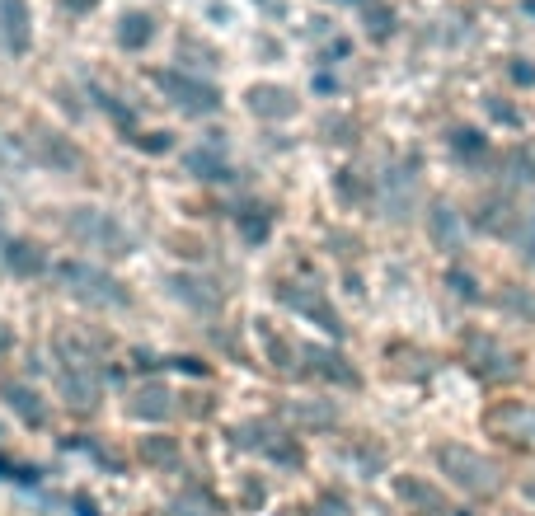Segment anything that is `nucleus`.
<instances>
[{
	"instance_id": "nucleus-1",
	"label": "nucleus",
	"mask_w": 535,
	"mask_h": 516,
	"mask_svg": "<svg viewBox=\"0 0 535 516\" xmlns=\"http://www.w3.org/2000/svg\"><path fill=\"white\" fill-rule=\"evenodd\" d=\"M57 282H62V291L71 301L90 305V310H127V305H132V291L113 273H104L99 263H85V258L57 263Z\"/></svg>"
},
{
	"instance_id": "nucleus-2",
	"label": "nucleus",
	"mask_w": 535,
	"mask_h": 516,
	"mask_svg": "<svg viewBox=\"0 0 535 516\" xmlns=\"http://www.w3.org/2000/svg\"><path fill=\"white\" fill-rule=\"evenodd\" d=\"M62 226H66V235L76 244H85V249H104V254H113V258L132 254V230L108 212V207H71V212L62 216Z\"/></svg>"
},
{
	"instance_id": "nucleus-3",
	"label": "nucleus",
	"mask_w": 535,
	"mask_h": 516,
	"mask_svg": "<svg viewBox=\"0 0 535 516\" xmlns=\"http://www.w3.org/2000/svg\"><path fill=\"white\" fill-rule=\"evenodd\" d=\"M432 460H437V470L451 479L456 488H465V493H474V498H489V493H498V465H493L489 456H479L474 446H460V441H442L437 451H432Z\"/></svg>"
},
{
	"instance_id": "nucleus-4",
	"label": "nucleus",
	"mask_w": 535,
	"mask_h": 516,
	"mask_svg": "<svg viewBox=\"0 0 535 516\" xmlns=\"http://www.w3.org/2000/svg\"><path fill=\"white\" fill-rule=\"evenodd\" d=\"M151 80L184 118H212L216 108H221V90H216L212 80L193 76V71H155Z\"/></svg>"
},
{
	"instance_id": "nucleus-5",
	"label": "nucleus",
	"mask_w": 535,
	"mask_h": 516,
	"mask_svg": "<svg viewBox=\"0 0 535 516\" xmlns=\"http://www.w3.org/2000/svg\"><path fill=\"white\" fill-rule=\"evenodd\" d=\"M277 301L287 305V310H296L301 319H310V324H320L324 334L343 338V319H338L334 305L324 301L320 287H310V282H282V287H277Z\"/></svg>"
},
{
	"instance_id": "nucleus-6",
	"label": "nucleus",
	"mask_w": 535,
	"mask_h": 516,
	"mask_svg": "<svg viewBox=\"0 0 535 516\" xmlns=\"http://www.w3.org/2000/svg\"><path fill=\"white\" fill-rule=\"evenodd\" d=\"M62 390H66V404L76 413H94L99 409V395H104V371L94 366V357L76 352L71 366H62Z\"/></svg>"
},
{
	"instance_id": "nucleus-7",
	"label": "nucleus",
	"mask_w": 535,
	"mask_h": 516,
	"mask_svg": "<svg viewBox=\"0 0 535 516\" xmlns=\"http://www.w3.org/2000/svg\"><path fill=\"white\" fill-rule=\"evenodd\" d=\"M245 104H249V113H254V118H263V122H287V118H296L301 99H296V90H287V85L259 80V85H249Z\"/></svg>"
},
{
	"instance_id": "nucleus-8",
	"label": "nucleus",
	"mask_w": 535,
	"mask_h": 516,
	"mask_svg": "<svg viewBox=\"0 0 535 516\" xmlns=\"http://www.w3.org/2000/svg\"><path fill=\"white\" fill-rule=\"evenodd\" d=\"M0 43L10 47V57H24L33 47L29 0H0Z\"/></svg>"
},
{
	"instance_id": "nucleus-9",
	"label": "nucleus",
	"mask_w": 535,
	"mask_h": 516,
	"mask_svg": "<svg viewBox=\"0 0 535 516\" xmlns=\"http://www.w3.org/2000/svg\"><path fill=\"white\" fill-rule=\"evenodd\" d=\"M184 169L193 174V179H202V183H230V179H235V169H230V160L221 155V146H216V141H198V146H188V151H184Z\"/></svg>"
},
{
	"instance_id": "nucleus-10",
	"label": "nucleus",
	"mask_w": 535,
	"mask_h": 516,
	"mask_svg": "<svg viewBox=\"0 0 535 516\" xmlns=\"http://www.w3.org/2000/svg\"><path fill=\"white\" fill-rule=\"evenodd\" d=\"M0 399L10 404V413H19V423L47 427V404L29 380H0Z\"/></svg>"
},
{
	"instance_id": "nucleus-11",
	"label": "nucleus",
	"mask_w": 535,
	"mask_h": 516,
	"mask_svg": "<svg viewBox=\"0 0 535 516\" xmlns=\"http://www.w3.org/2000/svg\"><path fill=\"white\" fill-rule=\"evenodd\" d=\"M29 151L43 169H76L80 165V151L71 146V137H57V132H47V127H38L29 137Z\"/></svg>"
},
{
	"instance_id": "nucleus-12",
	"label": "nucleus",
	"mask_w": 535,
	"mask_h": 516,
	"mask_svg": "<svg viewBox=\"0 0 535 516\" xmlns=\"http://www.w3.org/2000/svg\"><path fill=\"white\" fill-rule=\"evenodd\" d=\"M489 427H498L503 437L535 451V404H503V409L489 413Z\"/></svg>"
},
{
	"instance_id": "nucleus-13",
	"label": "nucleus",
	"mask_w": 535,
	"mask_h": 516,
	"mask_svg": "<svg viewBox=\"0 0 535 516\" xmlns=\"http://www.w3.org/2000/svg\"><path fill=\"white\" fill-rule=\"evenodd\" d=\"M301 357H306V371L320 380H334V385H362V376L348 366V357L334 348H301Z\"/></svg>"
},
{
	"instance_id": "nucleus-14",
	"label": "nucleus",
	"mask_w": 535,
	"mask_h": 516,
	"mask_svg": "<svg viewBox=\"0 0 535 516\" xmlns=\"http://www.w3.org/2000/svg\"><path fill=\"white\" fill-rule=\"evenodd\" d=\"M127 413H132V418H141V423H165L169 413H174V404H169V390L160 385V380L141 385L137 395H132V404H127Z\"/></svg>"
},
{
	"instance_id": "nucleus-15",
	"label": "nucleus",
	"mask_w": 535,
	"mask_h": 516,
	"mask_svg": "<svg viewBox=\"0 0 535 516\" xmlns=\"http://www.w3.org/2000/svg\"><path fill=\"white\" fill-rule=\"evenodd\" d=\"M169 291H174L179 301H188L193 310H216V305H221V291H216L207 277H193V273H174L169 277Z\"/></svg>"
},
{
	"instance_id": "nucleus-16",
	"label": "nucleus",
	"mask_w": 535,
	"mask_h": 516,
	"mask_svg": "<svg viewBox=\"0 0 535 516\" xmlns=\"http://www.w3.org/2000/svg\"><path fill=\"white\" fill-rule=\"evenodd\" d=\"M5 268H10L15 277H38V273H47V254H43V244L10 240V244H5Z\"/></svg>"
},
{
	"instance_id": "nucleus-17",
	"label": "nucleus",
	"mask_w": 535,
	"mask_h": 516,
	"mask_svg": "<svg viewBox=\"0 0 535 516\" xmlns=\"http://www.w3.org/2000/svg\"><path fill=\"white\" fill-rule=\"evenodd\" d=\"M151 38H155V19L146 15V10H127V15L118 19V47H123V52H141Z\"/></svg>"
},
{
	"instance_id": "nucleus-18",
	"label": "nucleus",
	"mask_w": 535,
	"mask_h": 516,
	"mask_svg": "<svg viewBox=\"0 0 535 516\" xmlns=\"http://www.w3.org/2000/svg\"><path fill=\"white\" fill-rule=\"evenodd\" d=\"M235 226H240V240L245 244H268V235H273V212H268V207H240V212H235Z\"/></svg>"
},
{
	"instance_id": "nucleus-19",
	"label": "nucleus",
	"mask_w": 535,
	"mask_h": 516,
	"mask_svg": "<svg viewBox=\"0 0 535 516\" xmlns=\"http://www.w3.org/2000/svg\"><path fill=\"white\" fill-rule=\"evenodd\" d=\"M395 488H399V498L413 502V507H432V512H446L442 493H437V488H428L423 479H413V474H404V479H399Z\"/></svg>"
},
{
	"instance_id": "nucleus-20",
	"label": "nucleus",
	"mask_w": 535,
	"mask_h": 516,
	"mask_svg": "<svg viewBox=\"0 0 535 516\" xmlns=\"http://www.w3.org/2000/svg\"><path fill=\"white\" fill-rule=\"evenodd\" d=\"M259 338H263V348H268V357H273V366H282V371H296V357H301V348H291L282 334H273L268 324H259Z\"/></svg>"
},
{
	"instance_id": "nucleus-21",
	"label": "nucleus",
	"mask_w": 535,
	"mask_h": 516,
	"mask_svg": "<svg viewBox=\"0 0 535 516\" xmlns=\"http://www.w3.org/2000/svg\"><path fill=\"white\" fill-rule=\"evenodd\" d=\"M451 151H456L460 160H479V155L489 151V141H484L479 127H456V132H451Z\"/></svg>"
},
{
	"instance_id": "nucleus-22",
	"label": "nucleus",
	"mask_w": 535,
	"mask_h": 516,
	"mask_svg": "<svg viewBox=\"0 0 535 516\" xmlns=\"http://www.w3.org/2000/svg\"><path fill=\"white\" fill-rule=\"evenodd\" d=\"M507 169H512L517 183H531L535 179V146H512V151H507Z\"/></svg>"
},
{
	"instance_id": "nucleus-23",
	"label": "nucleus",
	"mask_w": 535,
	"mask_h": 516,
	"mask_svg": "<svg viewBox=\"0 0 535 516\" xmlns=\"http://www.w3.org/2000/svg\"><path fill=\"white\" fill-rule=\"evenodd\" d=\"M179 456V446L165 437H146L141 441V460H151V465H169V460Z\"/></svg>"
},
{
	"instance_id": "nucleus-24",
	"label": "nucleus",
	"mask_w": 535,
	"mask_h": 516,
	"mask_svg": "<svg viewBox=\"0 0 535 516\" xmlns=\"http://www.w3.org/2000/svg\"><path fill=\"white\" fill-rule=\"evenodd\" d=\"M498 305H503V310H517L521 319H535V296H531V291H526V287H512V291H507V296H503V301H498Z\"/></svg>"
},
{
	"instance_id": "nucleus-25",
	"label": "nucleus",
	"mask_w": 535,
	"mask_h": 516,
	"mask_svg": "<svg viewBox=\"0 0 535 516\" xmlns=\"http://www.w3.org/2000/svg\"><path fill=\"white\" fill-rule=\"evenodd\" d=\"M367 29H371V38H390V33H395V15H390L385 5H367Z\"/></svg>"
},
{
	"instance_id": "nucleus-26",
	"label": "nucleus",
	"mask_w": 535,
	"mask_h": 516,
	"mask_svg": "<svg viewBox=\"0 0 535 516\" xmlns=\"http://www.w3.org/2000/svg\"><path fill=\"white\" fill-rule=\"evenodd\" d=\"M38 465H15V460L0 456V479H15V484H38Z\"/></svg>"
},
{
	"instance_id": "nucleus-27",
	"label": "nucleus",
	"mask_w": 535,
	"mask_h": 516,
	"mask_svg": "<svg viewBox=\"0 0 535 516\" xmlns=\"http://www.w3.org/2000/svg\"><path fill=\"white\" fill-rule=\"evenodd\" d=\"M132 146H141V151H151V155H165L174 141H169V132H151V137L141 132V137H132Z\"/></svg>"
},
{
	"instance_id": "nucleus-28",
	"label": "nucleus",
	"mask_w": 535,
	"mask_h": 516,
	"mask_svg": "<svg viewBox=\"0 0 535 516\" xmlns=\"http://www.w3.org/2000/svg\"><path fill=\"white\" fill-rule=\"evenodd\" d=\"M517 244H521V258H526V263H531V268H535V216H531V221H526V230H521V235H517Z\"/></svg>"
},
{
	"instance_id": "nucleus-29",
	"label": "nucleus",
	"mask_w": 535,
	"mask_h": 516,
	"mask_svg": "<svg viewBox=\"0 0 535 516\" xmlns=\"http://www.w3.org/2000/svg\"><path fill=\"white\" fill-rule=\"evenodd\" d=\"M451 291L465 296V301H479V291H474V277L470 273H451Z\"/></svg>"
},
{
	"instance_id": "nucleus-30",
	"label": "nucleus",
	"mask_w": 535,
	"mask_h": 516,
	"mask_svg": "<svg viewBox=\"0 0 535 516\" xmlns=\"http://www.w3.org/2000/svg\"><path fill=\"white\" fill-rule=\"evenodd\" d=\"M512 80L517 85H535V66H526V57H517L512 61Z\"/></svg>"
},
{
	"instance_id": "nucleus-31",
	"label": "nucleus",
	"mask_w": 535,
	"mask_h": 516,
	"mask_svg": "<svg viewBox=\"0 0 535 516\" xmlns=\"http://www.w3.org/2000/svg\"><path fill=\"white\" fill-rule=\"evenodd\" d=\"M71 502H76V516H99V507H94V498H90V493H76V498H71Z\"/></svg>"
},
{
	"instance_id": "nucleus-32",
	"label": "nucleus",
	"mask_w": 535,
	"mask_h": 516,
	"mask_svg": "<svg viewBox=\"0 0 535 516\" xmlns=\"http://www.w3.org/2000/svg\"><path fill=\"white\" fill-rule=\"evenodd\" d=\"M15 348V329H10V324H5V319H0V357H5V352Z\"/></svg>"
},
{
	"instance_id": "nucleus-33",
	"label": "nucleus",
	"mask_w": 535,
	"mask_h": 516,
	"mask_svg": "<svg viewBox=\"0 0 535 516\" xmlns=\"http://www.w3.org/2000/svg\"><path fill=\"white\" fill-rule=\"evenodd\" d=\"M66 5H71V10H76V15H85V10H94V5H99V0H66Z\"/></svg>"
},
{
	"instance_id": "nucleus-34",
	"label": "nucleus",
	"mask_w": 535,
	"mask_h": 516,
	"mask_svg": "<svg viewBox=\"0 0 535 516\" xmlns=\"http://www.w3.org/2000/svg\"><path fill=\"white\" fill-rule=\"evenodd\" d=\"M5 244H10V235H0V263H5Z\"/></svg>"
},
{
	"instance_id": "nucleus-35",
	"label": "nucleus",
	"mask_w": 535,
	"mask_h": 516,
	"mask_svg": "<svg viewBox=\"0 0 535 516\" xmlns=\"http://www.w3.org/2000/svg\"><path fill=\"white\" fill-rule=\"evenodd\" d=\"M465 516H470V512H465Z\"/></svg>"
}]
</instances>
